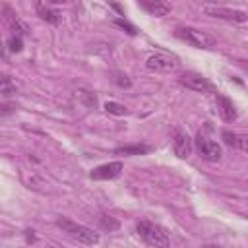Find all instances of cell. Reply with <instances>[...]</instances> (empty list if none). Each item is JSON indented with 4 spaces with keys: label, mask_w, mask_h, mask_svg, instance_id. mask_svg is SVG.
I'll return each instance as SVG.
<instances>
[{
    "label": "cell",
    "mask_w": 248,
    "mask_h": 248,
    "mask_svg": "<svg viewBox=\"0 0 248 248\" xmlns=\"http://www.w3.org/2000/svg\"><path fill=\"white\" fill-rule=\"evenodd\" d=\"M56 225L62 229V232H66L70 238L78 240L79 244H97L99 242V234L93 229H89L85 225H79V223H76L72 219L58 217L56 219Z\"/></svg>",
    "instance_id": "6da1fadb"
},
{
    "label": "cell",
    "mask_w": 248,
    "mask_h": 248,
    "mask_svg": "<svg viewBox=\"0 0 248 248\" xmlns=\"http://www.w3.org/2000/svg\"><path fill=\"white\" fill-rule=\"evenodd\" d=\"M140 238L149 244V246H169L170 244V234L165 227L153 223V221H140L136 227Z\"/></svg>",
    "instance_id": "7a4b0ae2"
},
{
    "label": "cell",
    "mask_w": 248,
    "mask_h": 248,
    "mask_svg": "<svg viewBox=\"0 0 248 248\" xmlns=\"http://www.w3.org/2000/svg\"><path fill=\"white\" fill-rule=\"evenodd\" d=\"M174 35L180 41H184L186 45L196 46V48H211V46H215V39L211 35H207L205 31H200V29H194V27H176Z\"/></svg>",
    "instance_id": "3957f363"
},
{
    "label": "cell",
    "mask_w": 248,
    "mask_h": 248,
    "mask_svg": "<svg viewBox=\"0 0 248 248\" xmlns=\"http://www.w3.org/2000/svg\"><path fill=\"white\" fill-rule=\"evenodd\" d=\"M203 14L209 17H217V19H225V21H234V23H244L248 19V14L242 10H234V8H227V6H215V4H205Z\"/></svg>",
    "instance_id": "277c9868"
},
{
    "label": "cell",
    "mask_w": 248,
    "mask_h": 248,
    "mask_svg": "<svg viewBox=\"0 0 248 248\" xmlns=\"http://www.w3.org/2000/svg\"><path fill=\"white\" fill-rule=\"evenodd\" d=\"M147 70L151 72H159V74H169V72H176L180 68V62L176 56L167 54V52H155L147 58L145 62Z\"/></svg>",
    "instance_id": "5b68a950"
},
{
    "label": "cell",
    "mask_w": 248,
    "mask_h": 248,
    "mask_svg": "<svg viewBox=\"0 0 248 248\" xmlns=\"http://www.w3.org/2000/svg\"><path fill=\"white\" fill-rule=\"evenodd\" d=\"M196 147H198V151H200V157L205 159V161H211V163H217V161L221 159V155H223L221 145H219L217 141H213L211 138H207L203 132L198 134V138H196Z\"/></svg>",
    "instance_id": "8992f818"
},
{
    "label": "cell",
    "mask_w": 248,
    "mask_h": 248,
    "mask_svg": "<svg viewBox=\"0 0 248 248\" xmlns=\"http://www.w3.org/2000/svg\"><path fill=\"white\" fill-rule=\"evenodd\" d=\"M180 85H184L186 89H192V91H198V93H213V85L207 78H203L202 74H196V72H184L180 74L178 78Z\"/></svg>",
    "instance_id": "52a82bcc"
},
{
    "label": "cell",
    "mask_w": 248,
    "mask_h": 248,
    "mask_svg": "<svg viewBox=\"0 0 248 248\" xmlns=\"http://www.w3.org/2000/svg\"><path fill=\"white\" fill-rule=\"evenodd\" d=\"M122 163L120 161H110V163H105V165H101V167H95L91 172H89V176L93 178V180H112V178H116L120 172H122Z\"/></svg>",
    "instance_id": "ba28073f"
},
{
    "label": "cell",
    "mask_w": 248,
    "mask_h": 248,
    "mask_svg": "<svg viewBox=\"0 0 248 248\" xmlns=\"http://www.w3.org/2000/svg\"><path fill=\"white\" fill-rule=\"evenodd\" d=\"M172 149H174V155L180 157V159L190 157V153H192V140H190V136L186 132H182V130H176L174 140H172Z\"/></svg>",
    "instance_id": "9c48e42d"
},
{
    "label": "cell",
    "mask_w": 248,
    "mask_h": 248,
    "mask_svg": "<svg viewBox=\"0 0 248 248\" xmlns=\"http://www.w3.org/2000/svg\"><path fill=\"white\" fill-rule=\"evenodd\" d=\"M215 101H217V110H219V116L225 120V122H232L236 118V108L232 105L231 99H227L225 95H215Z\"/></svg>",
    "instance_id": "30bf717a"
},
{
    "label": "cell",
    "mask_w": 248,
    "mask_h": 248,
    "mask_svg": "<svg viewBox=\"0 0 248 248\" xmlns=\"http://www.w3.org/2000/svg\"><path fill=\"white\" fill-rule=\"evenodd\" d=\"M138 4L151 16L155 17H163L170 12V6L165 2V0H138Z\"/></svg>",
    "instance_id": "8fae6325"
},
{
    "label": "cell",
    "mask_w": 248,
    "mask_h": 248,
    "mask_svg": "<svg viewBox=\"0 0 248 248\" xmlns=\"http://www.w3.org/2000/svg\"><path fill=\"white\" fill-rule=\"evenodd\" d=\"M221 138H223V141H225L227 145L236 147V149L248 153V134H232V132H227V130H225V132L221 134Z\"/></svg>",
    "instance_id": "7c38bea8"
},
{
    "label": "cell",
    "mask_w": 248,
    "mask_h": 248,
    "mask_svg": "<svg viewBox=\"0 0 248 248\" xmlns=\"http://www.w3.org/2000/svg\"><path fill=\"white\" fill-rule=\"evenodd\" d=\"M149 145H143V143H138V145H124V147H118V149H114V153L116 155H126V157H130V155H145V153H149Z\"/></svg>",
    "instance_id": "4fadbf2b"
},
{
    "label": "cell",
    "mask_w": 248,
    "mask_h": 248,
    "mask_svg": "<svg viewBox=\"0 0 248 248\" xmlns=\"http://www.w3.org/2000/svg\"><path fill=\"white\" fill-rule=\"evenodd\" d=\"M37 14L41 16V19H45L46 23H52V25H58L60 23V14L50 10V8H45V6H37Z\"/></svg>",
    "instance_id": "5bb4252c"
},
{
    "label": "cell",
    "mask_w": 248,
    "mask_h": 248,
    "mask_svg": "<svg viewBox=\"0 0 248 248\" xmlns=\"http://www.w3.org/2000/svg\"><path fill=\"white\" fill-rule=\"evenodd\" d=\"M16 91H17V83L10 78V76H4L2 78V85H0V93H2V97H14L16 95Z\"/></svg>",
    "instance_id": "9a60e30c"
},
{
    "label": "cell",
    "mask_w": 248,
    "mask_h": 248,
    "mask_svg": "<svg viewBox=\"0 0 248 248\" xmlns=\"http://www.w3.org/2000/svg\"><path fill=\"white\" fill-rule=\"evenodd\" d=\"M99 225H101L105 231H108V232L118 231V227H120V223H118L112 215H107V213H101V215H99Z\"/></svg>",
    "instance_id": "2e32d148"
},
{
    "label": "cell",
    "mask_w": 248,
    "mask_h": 248,
    "mask_svg": "<svg viewBox=\"0 0 248 248\" xmlns=\"http://www.w3.org/2000/svg\"><path fill=\"white\" fill-rule=\"evenodd\" d=\"M105 110H107L108 114H114V116H124V114H128V108H126L124 105L116 103V101H108V103H105Z\"/></svg>",
    "instance_id": "e0dca14e"
},
{
    "label": "cell",
    "mask_w": 248,
    "mask_h": 248,
    "mask_svg": "<svg viewBox=\"0 0 248 248\" xmlns=\"http://www.w3.org/2000/svg\"><path fill=\"white\" fill-rule=\"evenodd\" d=\"M8 19H10V25H12V29L16 31V35H27L29 33V29H27V25L17 17V16H8Z\"/></svg>",
    "instance_id": "ac0fdd59"
},
{
    "label": "cell",
    "mask_w": 248,
    "mask_h": 248,
    "mask_svg": "<svg viewBox=\"0 0 248 248\" xmlns=\"http://www.w3.org/2000/svg\"><path fill=\"white\" fill-rule=\"evenodd\" d=\"M8 48L12 52H21L23 50V41H21V35H14L10 41H8Z\"/></svg>",
    "instance_id": "d6986e66"
},
{
    "label": "cell",
    "mask_w": 248,
    "mask_h": 248,
    "mask_svg": "<svg viewBox=\"0 0 248 248\" xmlns=\"http://www.w3.org/2000/svg\"><path fill=\"white\" fill-rule=\"evenodd\" d=\"M78 93H79V97L85 101V105H89V107H91V105H95V101H97V99H95V95H93V93H89V91H78Z\"/></svg>",
    "instance_id": "ffe728a7"
},
{
    "label": "cell",
    "mask_w": 248,
    "mask_h": 248,
    "mask_svg": "<svg viewBox=\"0 0 248 248\" xmlns=\"http://www.w3.org/2000/svg\"><path fill=\"white\" fill-rule=\"evenodd\" d=\"M116 83H118V85H122V87H130V85H132V83H130V79H128L126 76H122V74H118V76H116Z\"/></svg>",
    "instance_id": "44dd1931"
},
{
    "label": "cell",
    "mask_w": 248,
    "mask_h": 248,
    "mask_svg": "<svg viewBox=\"0 0 248 248\" xmlns=\"http://www.w3.org/2000/svg\"><path fill=\"white\" fill-rule=\"evenodd\" d=\"M116 25H120V27H126L130 35H136V31H134V27H132L130 23H126V21H122V19H116Z\"/></svg>",
    "instance_id": "7402d4cb"
},
{
    "label": "cell",
    "mask_w": 248,
    "mask_h": 248,
    "mask_svg": "<svg viewBox=\"0 0 248 248\" xmlns=\"http://www.w3.org/2000/svg\"><path fill=\"white\" fill-rule=\"evenodd\" d=\"M50 2H52V4H66L68 0H50Z\"/></svg>",
    "instance_id": "603a6c76"
},
{
    "label": "cell",
    "mask_w": 248,
    "mask_h": 248,
    "mask_svg": "<svg viewBox=\"0 0 248 248\" xmlns=\"http://www.w3.org/2000/svg\"><path fill=\"white\" fill-rule=\"evenodd\" d=\"M246 68H248V66H246Z\"/></svg>",
    "instance_id": "cb8c5ba5"
}]
</instances>
